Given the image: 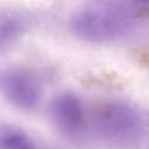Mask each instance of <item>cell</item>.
Listing matches in <instances>:
<instances>
[{"label": "cell", "mask_w": 149, "mask_h": 149, "mask_svg": "<svg viewBox=\"0 0 149 149\" xmlns=\"http://www.w3.org/2000/svg\"><path fill=\"white\" fill-rule=\"evenodd\" d=\"M50 114L56 126L65 134L73 135L81 129L84 109L80 100L70 93L56 97L50 105Z\"/></svg>", "instance_id": "277c9868"}, {"label": "cell", "mask_w": 149, "mask_h": 149, "mask_svg": "<svg viewBox=\"0 0 149 149\" xmlns=\"http://www.w3.org/2000/svg\"><path fill=\"white\" fill-rule=\"evenodd\" d=\"M6 97L16 107L33 109L40 101V88L36 80L24 71H9L2 78Z\"/></svg>", "instance_id": "3957f363"}, {"label": "cell", "mask_w": 149, "mask_h": 149, "mask_svg": "<svg viewBox=\"0 0 149 149\" xmlns=\"http://www.w3.org/2000/svg\"><path fill=\"white\" fill-rule=\"evenodd\" d=\"M94 122L100 134L114 140L128 139L140 127V120L134 111L118 102L101 105L94 114Z\"/></svg>", "instance_id": "7a4b0ae2"}, {"label": "cell", "mask_w": 149, "mask_h": 149, "mask_svg": "<svg viewBox=\"0 0 149 149\" xmlns=\"http://www.w3.org/2000/svg\"><path fill=\"white\" fill-rule=\"evenodd\" d=\"M127 13L116 3H97L76 14L72 29L88 41H106L119 35L127 24Z\"/></svg>", "instance_id": "6da1fadb"}, {"label": "cell", "mask_w": 149, "mask_h": 149, "mask_svg": "<svg viewBox=\"0 0 149 149\" xmlns=\"http://www.w3.org/2000/svg\"><path fill=\"white\" fill-rule=\"evenodd\" d=\"M0 146L1 149H35L34 142L30 137L21 132L12 129L2 133Z\"/></svg>", "instance_id": "5b68a950"}, {"label": "cell", "mask_w": 149, "mask_h": 149, "mask_svg": "<svg viewBox=\"0 0 149 149\" xmlns=\"http://www.w3.org/2000/svg\"><path fill=\"white\" fill-rule=\"evenodd\" d=\"M137 5L143 6V7H149V0H134Z\"/></svg>", "instance_id": "8992f818"}, {"label": "cell", "mask_w": 149, "mask_h": 149, "mask_svg": "<svg viewBox=\"0 0 149 149\" xmlns=\"http://www.w3.org/2000/svg\"><path fill=\"white\" fill-rule=\"evenodd\" d=\"M147 149H149V146H148V148H147Z\"/></svg>", "instance_id": "52a82bcc"}]
</instances>
